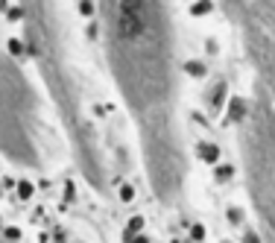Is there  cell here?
Wrapping results in <instances>:
<instances>
[{"label":"cell","mask_w":275,"mask_h":243,"mask_svg":"<svg viewBox=\"0 0 275 243\" xmlns=\"http://www.w3.org/2000/svg\"><path fill=\"white\" fill-rule=\"evenodd\" d=\"M100 15L114 82L144 141L150 184L161 202H176L184 182V155L176 129L170 12L153 0H109Z\"/></svg>","instance_id":"cell-1"},{"label":"cell","mask_w":275,"mask_h":243,"mask_svg":"<svg viewBox=\"0 0 275 243\" xmlns=\"http://www.w3.org/2000/svg\"><path fill=\"white\" fill-rule=\"evenodd\" d=\"M0 152L24 167H44L50 158L41 100L9 56H0Z\"/></svg>","instance_id":"cell-2"},{"label":"cell","mask_w":275,"mask_h":243,"mask_svg":"<svg viewBox=\"0 0 275 243\" xmlns=\"http://www.w3.org/2000/svg\"><path fill=\"white\" fill-rule=\"evenodd\" d=\"M243 164L252 202L258 208L267 243H275V109L267 91L243 115Z\"/></svg>","instance_id":"cell-3"},{"label":"cell","mask_w":275,"mask_h":243,"mask_svg":"<svg viewBox=\"0 0 275 243\" xmlns=\"http://www.w3.org/2000/svg\"><path fill=\"white\" fill-rule=\"evenodd\" d=\"M225 9L240 24L246 53L261 73L264 91L275 97V3H228Z\"/></svg>","instance_id":"cell-4"},{"label":"cell","mask_w":275,"mask_h":243,"mask_svg":"<svg viewBox=\"0 0 275 243\" xmlns=\"http://www.w3.org/2000/svg\"><path fill=\"white\" fill-rule=\"evenodd\" d=\"M199 155L205 161H217V147L214 144H199Z\"/></svg>","instance_id":"cell-5"},{"label":"cell","mask_w":275,"mask_h":243,"mask_svg":"<svg viewBox=\"0 0 275 243\" xmlns=\"http://www.w3.org/2000/svg\"><path fill=\"white\" fill-rule=\"evenodd\" d=\"M9 53H12V56H24V53H27L24 41H21V38H12V41H9Z\"/></svg>","instance_id":"cell-6"},{"label":"cell","mask_w":275,"mask_h":243,"mask_svg":"<svg viewBox=\"0 0 275 243\" xmlns=\"http://www.w3.org/2000/svg\"><path fill=\"white\" fill-rule=\"evenodd\" d=\"M18 196H21V199H30L32 196V184L30 182H18Z\"/></svg>","instance_id":"cell-7"},{"label":"cell","mask_w":275,"mask_h":243,"mask_svg":"<svg viewBox=\"0 0 275 243\" xmlns=\"http://www.w3.org/2000/svg\"><path fill=\"white\" fill-rule=\"evenodd\" d=\"M79 12H82L85 18H91L94 12H97V6H94V3H88V0H82V3H79Z\"/></svg>","instance_id":"cell-8"},{"label":"cell","mask_w":275,"mask_h":243,"mask_svg":"<svg viewBox=\"0 0 275 243\" xmlns=\"http://www.w3.org/2000/svg\"><path fill=\"white\" fill-rule=\"evenodd\" d=\"M187 70H190L193 76H202V64H199V61H190V64H187Z\"/></svg>","instance_id":"cell-9"},{"label":"cell","mask_w":275,"mask_h":243,"mask_svg":"<svg viewBox=\"0 0 275 243\" xmlns=\"http://www.w3.org/2000/svg\"><path fill=\"white\" fill-rule=\"evenodd\" d=\"M208 9H211V3H196V6H193L196 15H202V12H208Z\"/></svg>","instance_id":"cell-10"},{"label":"cell","mask_w":275,"mask_h":243,"mask_svg":"<svg viewBox=\"0 0 275 243\" xmlns=\"http://www.w3.org/2000/svg\"><path fill=\"white\" fill-rule=\"evenodd\" d=\"M120 199H132V187H129V184L120 187Z\"/></svg>","instance_id":"cell-11"},{"label":"cell","mask_w":275,"mask_h":243,"mask_svg":"<svg viewBox=\"0 0 275 243\" xmlns=\"http://www.w3.org/2000/svg\"><path fill=\"white\" fill-rule=\"evenodd\" d=\"M0 243H15V241H9V238L3 235V223H0Z\"/></svg>","instance_id":"cell-12"}]
</instances>
